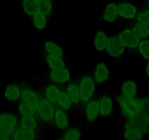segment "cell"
I'll return each mask as SVG.
<instances>
[{
    "mask_svg": "<svg viewBox=\"0 0 149 140\" xmlns=\"http://www.w3.org/2000/svg\"><path fill=\"white\" fill-rule=\"evenodd\" d=\"M39 133L25 129L18 126L12 134V139L15 140H32L38 138Z\"/></svg>",
    "mask_w": 149,
    "mask_h": 140,
    "instance_id": "22",
    "label": "cell"
},
{
    "mask_svg": "<svg viewBox=\"0 0 149 140\" xmlns=\"http://www.w3.org/2000/svg\"><path fill=\"white\" fill-rule=\"evenodd\" d=\"M109 38L110 37L104 30L97 31L94 37V48L99 52H103L105 51Z\"/></svg>",
    "mask_w": 149,
    "mask_h": 140,
    "instance_id": "19",
    "label": "cell"
},
{
    "mask_svg": "<svg viewBox=\"0 0 149 140\" xmlns=\"http://www.w3.org/2000/svg\"><path fill=\"white\" fill-rule=\"evenodd\" d=\"M137 51L140 57L145 61L149 60V38L140 40L137 47Z\"/></svg>",
    "mask_w": 149,
    "mask_h": 140,
    "instance_id": "31",
    "label": "cell"
},
{
    "mask_svg": "<svg viewBox=\"0 0 149 140\" xmlns=\"http://www.w3.org/2000/svg\"><path fill=\"white\" fill-rule=\"evenodd\" d=\"M70 77H71V75H70V70L67 67L52 69L50 71L48 74V78L50 80L59 85H64L69 82Z\"/></svg>",
    "mask_w": 149,
    "mask_h": 140,
    "instance_id": "9",
    "label": "cell"
},
{
    "mask_svg": "<svg viewBox=\"0 0 149 140\" xmlns=\"http://www.w3.org/2000/svg\"><path fill=\"white\" fill-rule=\"evenodd\" d=\"M40 11L49 17L54 10V3L52 0H38Z\"/></svg>",
    "mask_w": 149,
    "mask_h": 140,
    "instance_id": "32",
    "label": "cell"
},
{
    "mask_svg": "<svg viewBox=\"0 0 149 140\" xmlns=\"http://www.w3.org/2000/svg\"><path fill=\"white\" fill-rule=\"evenodd\" d=\"M105 51L110 58L117 59L124 54L126 48L118 39V36H111L109 38Z\"/></svg>",
    "mask_w": 149,
    "mask_h": 140,
    "instance_id": "7",
    "label": "cell"
},
{
    "mask_svg": "<svg viewBox=\"0 0 149 140\" xmlns=\"http://www.w3.org/2000/svg\"><path fill=\"white\" fill-rule=\"evenodd\" d=\"M93 78L97 85H102L108 80L110 77V69L105 61H98L93 72Z\"/></svg>",
    "mask_w": 149,
    "mask_h": 140,
    "instance_id": "8",
    "label": "cell"
},
{
    "mask_svg": "<svg viewBox=\"0 0 149 140\" xmlns=\"http://www.w3.org/2000/svg\"><path fill=\"white\" fill-rule=\"evenodd\" d=\"M145 75H146V78L149 79V60L147 61L146 67H145Z\"/></svg>",
    "mask_w": 149,
    "mask_h": 140,
    "instance_id": "37",
    "label": "cell"
},
{
    "mask_svg": "<svg viewBox=\"0 0 149 140\" xmlns=\"http://www.w3.org/2000/svg\"><path fill=\"white\" fill-rule=\"evenodd\" d=\"M100 115L98 99L92 98L86 103L85 116L88 122H94Z\"/></svg>",
    "mask_w": 149,
    "mask_h": 140,
    "instance_id": "18",
    "label": "cell"
},
{
    "mask_svg": "<svg viewBox=\"0 0 149 140\" xmlns=\"http://www.w3.org/2000/svg\"><path fill=\"white\" fill-rule=\"evenodd\" d=\"M136 36L140 40L149 38V26L136 21L130 27Z\"/></svg>",
    "mask_w": 149,
    "mask_h": 140,
    "instance_id": "26",
    "label": "cell"
},
{
    "mask_svg": "<svg viewBox=\"0 0 149 140\" xmlns=\"http://www.w3.org/2000/svg\"><path fill=\"white\" fill-rule=\"evenodd\" d=\"M48 18L46 15L39 11L31 18L33 26L37 31H43L48 25Z\"/></svg>",
    "mask_w": 149,
    "mask_h": 140,
    "instance_id": "27",
    "label": "cell"
},
{
    "mask_svg": "<svg viewBox=\"0 0 149 140\" xmlns=\"http://www.w3.org/2000/svg\"><path fill=\"white\" fill-rule=\"evenodd\" d=\"M128 120L145 135L149 134V114L143 112Z\"/></svg>",
    "mask_w": 149,
    "mask_h": 140,
    "instance_id": "15",
    "label": "cell"
},
{
    "mask_svg": "<svg viewBox=\"0 0 149 140\" xmlns=\"http://www.w3.org/2000/svg\"><path fill=\"white\" fill-rule=\"evenodd\" d=\"M146 7L148 8L149 9V0H146Z\"/></svg>",
    "mask_w": 149,
    "mask_h": 140,
    "instance_id": "38",
    "label": "cell"
},
{
    "mask_svg": "<svg viewBox=\"0 0 149 140\" xmlns=\"http://www.w3.org/2000/svg\"><path fill=\"white\" fill-rule=\"evenodd\" d=\"M140 89L139 85L135 80H127L121 83L119 89V94L128 98H134L138 96Z\"/></svg>",
    "mask_w": 149,
    "mask_h": 140,
    "instance_id": "13",
    "label": "cell"
},
{
    "mask_svg": "<svg viewBox=\"0 0 149 140\" xmlns=\"http://www.w3.org/2000/svg\"><path fill=\"white\" fill-rule=\"evenodd\" d=\"M81 102L86 103L94 98L97 91V83L92 75H85L78 82Z\"/></svg>",
    "mask_w": 149,
    "mask_h": 140,
    "instance_id": "2",
    "label": "cell"
},
{
    "mask_svg": "<svg viewBox=\"0 0 149 140\" xmlns=\"http://www.w3.org/2000/svg\"><path fill=\"white\" fill-rule=\"evenodd\" d=\"M117 36L126 49L130 51L137 49L140 40L133 33L130 28L122 29Z\"/></svg>",
    "mask_w": 149,
    "mask_h": 140,
    "instance_id": "6",
    "label": "cell"
},
{
    "mask_svg": "<svg viewBox=\"0 0 149 140\" xmlns=\"http://www.w3.org/2000/svg\"><path fill=\"white\" fill-rule=\"evenodd\" d=\"M119 17L118 11V5L110 2L104 8L102 12V19L107 23H113Z\"/></svg>",
    "mask_w": 149,
    "mask_h": 140,
    "instance_id": "20",
    "label": "cell"
},
{
    "mask_svg": "<svg viewBox=\"0 0 149 140\" xmlns=\"http://www.w3.org/2000/svg\"><path fill=\"white\" fill-rule=\"evenodd\" d=\"M18 126V118L13 112L0 113V131L11 137Z\"/></svg>",
    "mask_w": 149,
    "mask_h": 140,
    "instance_id": "4",
    "label": "cell"
},
{
    "mask_svg": "<svg viewBox=\"0 0 149 140\" xmlns=\"http://www.w3.org/2000/svg\"><path fill=\"white\" fill-rule=\"evenodd\" d=\"M45 62L51 70L66 67V62L63 57L54 56V55L46 54L45 55Z\"/></svg>",
    "mask_w": 149,
    "mask_h": 140,
    "instance_id": "29",
    "label": "cell"
},
{
    "mask_svg": "<svg viewBox=\"0 0 149 140\" xmlns=\"http://www.w3.org/2000/svg\"><path fill=\"white\" fill-rule=\"evenodd\" d=\"M40 99V96L35 90L28 86H21V95L20 100L26 104L35 113L39 107Z\"/></svg>",
    "mask_w": 149,
    "mask_h": 140,
    "instance_id": "5",
    "label": "cell"
},
{
    "mask_svg": "<svg viewBox=\"0 0 149 140\" xmlns=\"http://www.w3.org/2000/svg\"><path fill=\"white\" fill-rule=\"evenodd\" d=\"M116 104L120 114L124 119H129L143 112L141 98H128L119 94L116 96Z\"/></svg>",
    "mask_w": 149,
    "mask_h": 140,
    "instance_id": "1",
    "label": "cell"
},
{
    "mask_svg": "<svg viewBox=\"0 0 149 140\" xmlns=\"http://www.w3.org/2000/svg\"><path fill=\"white\" fill-rule=\"evenodd\" d=\"M57 107L65 111H70L72 108L73 104L71 99L69 97L68 94L66 92L65 89H61L57 100Z\"/></svg>",
    "mask_w": 149,
    "mask_h": 140,
    "instance_id": "28",
    "label": "cell"
},
{
    "mask_svg": "<svg viewBox=\"0 0 149 140\" xmlns=\"http://www.w3.org/2000/svg\"><path fill=\"white\" fill-rule=\"evenodd\" d=\"M44 50L46 54L54 55L57 57H63L64 58V52L61 46L55 41L48 40L44 42Z\"/></svg>",
    "mask_w": 149,
    "mask_h": 140,
    "instance_id": "24",
    "label": "cell"
},
{
    "mask_svg": "<svg viewBox=\"0 0 149 140\" xmlns=\"http://www.w3.org/2000/svg\"><path fill=\"white\" fill-rule=\"evenodd\" d=\"M8 139H12L11 137L7 135V134H4V133L0 131V140H8Z\"/></svg>",
    "mask_w": 149,
    "mask_h": 140,
    "instance_id": "36",
    "label": "cell"
},
{
    "mask_svg": "<svg viewBox=\"0 0 149 140\" xmlns=\"http://www.w3.org/2000/svg\"><path fill=\"white\" fill-rule=\"evenodd\" d=\"M140 98H141L142 104H143V112L149 114V95L143 96Z\"/></svg>",
    "mask_w": 149,
    "mask_h": 140,
    "instance_id": "35",
    "label": "cell"
},
{
    "mask_svg": "<svg viewBox=\"0 0 149 140\" xmlns=\"http://www.w3.org/2000/svg\"><path fill=\"white\" fill-rule=\"evenodd\" d=\"M65 91L71 99L73 105H78L81 103V96L78 82H69L67 83Z\"/></svg>",
    "mask_w": 149,
    "mask_h": 140,
    "instance_id": "23",
    "label": "cell"
},
{
    "mask_svg": "<svg viewBox=\"0 0 149 140\" xmlns=\"http://www.w3.org/2000/svg\"><path fill=\"white\" fill-rule=\"evenodd\" d=\"M122 134L124 138L128 140H140L146 136L128 119H125L124 121Z\"/></svg>",
    "mask_w": 149,
    "mask_h": 140,
    "instance_id": "10",
    "label": "cell"
},
{
    "mask_svg": "<svg viewBox=\"0 0 149 140\" xmlns=\"http://www.w3.org/2000/svg\"><path fill=\"white\" fill-rule=\"evenodd\" d=\"M18 110L19 116H31V115H36L34 111L31 110L26 104H25L22 101H20L19 104H18Z\"/></svg>",
    "mask_w": 149,
    "mask_h": 140,
    "instance_id": "34",
    "label": "cell"
},
{
    "mask_svg": "<svg viewBox=\"0 0 149 140\" xmlns=\"http://www.w3.org/2000/svg\"><path fill=\"white\" fill-rule=\"evenodd\" d=\"M82 137V131L79 127L73 126L68 128L64 131L61 136V139L64 140H78Z\"/></svg>",
    "mask_w": 149,
    "mask_h": 140,
    "instance_id": "30",
    "label": "cell"
},
{
    "mask_svg": "<svg viewBox=\"0 0 149 140\" xmlns=\"http://www.w3.org/2000/svg\"><path fill=\"white\" fill-rule=\"evenodd\" d=\"M61 90V88H60L59 85H57L54 82L49 83L45 86L44 90V97L55 105L56 104Z\"/></svg>",
    "mask_w": 149,
    "mask_h": 140,
    "instance_id": "21",
    "label": "cell"
},
{
    "mask_svg": "<svg viewBox=\"0 0 149 140\" xmlns=\"http://www.w3.org/2000/svg\"><path fill=\"white\" fill-rule=\"evenodd\" d=\"M135 20L138 22L142 23L149 26V9L148 8H143L138 10Z\"/></svg>",
    "mask_w": 149,
    "mask_h": 140,
    "instance_id": "33",
    "label": "cell"
},
{
    "mask_svg": "<svg viewBox=\"0 0 149 140\" xmlns=\"http://www.w3.org/2000/svg\"><path fill=\"white\" fill-rule=\"evenodd\" d=\"M98 102L100 116L103 118H107L110 116L113 111L114 108V102L113 98L107 94H103L100 96Z\"/></svg>",
    "mask_w": 149,
    "mask_h": 140,
    "instance_id": "12",
    "label": "cell"
},
{
    "mask_svg": "<svg viewBox=\"0 0 149 140\" xmlns=\"http://www.w3.org/2000/svg\"><path fill=\"white\" fill-rule=\"evenodd\" d=\"M22 9L27 16L32 18L40 11L38 0H23Z\"/></svg>",
    "mask_w": 149,
    "mask_h": 140,
    "instance_id": "25",
    "label": "cell"
},
{
    "mask_svg": "<svg viewBox=\"0 0 149 140\" xmlns=\"http://www.w3.org/2000/svg\"><path fill=\"white\" fill-rule=\"evenodd\" d=\"M21 86L16 82H10L5 89V98L10 103H15L21 99Z\"/></svg>",
    "mask_w": 149,
    "mask_h": 140,
    "instance_id": "16",
    "label": "cell"
},
{
    "mask_svg": "<svg viewBox=\"0 0 149 140\" xmlns=\"http://www.w3.org/2000/svg\"><path fill=\"white\" fill-rule=\"evenodd\" d=\"M18 126L22 127L29 131L39 133L40 121L36 115H31V116H19Z\"/></svg>",
    "mask_w": 149,
    "mask_h": 140,
    "instance_id": "17",
    "label": "cell"
},
{
    "mask_svg": "<svg viewBox=\"0 0 149 140\" xmlns=\"http://www.w3.org/2000/svg\"><path fill=\"white\" fill-rule=\"evenodd\" d=\"M138 8L135 5L129 2H123L118 5L119 17L125 20L135 19L138 12Z\"/></svg>",
    "mask_w": 149,
    "mask_h": 140,
    "instance_id": "11",
    "label": "cell"
},
{
    "mask_svg": "<svg viewBox=\"0 0 149 140\" xmlns=\"http://www.w3.org/2000/svg\"><path fill=\"white\" fill-rule=\"evenodd\" d=\"M54 123L56 128L60 131H64L70 126V119L67 111L57 107L55 109Z\"/></svg>",
    "mask_w": 149,
    "mask_h": 140,
    "instance_id": "14",
    "label": "cell"
},
{
    "mask_svg": "<svg viewBox=\"0 0 149 140\" xmlns=\"http://www.w3.org/2000/svg\"><path fill=\"white\" fill-rule=\"evenodd\" d=\"M55 109L54 104L50 102L45 97L41 98L39 107L36 111V116L40 122L45 124H51L54 123Z\"/></svg>",
    "mask_w": 149,
    "mask_h": 140,
    "instance_id": "3",
    "label": "cell"
}]
</instances>
